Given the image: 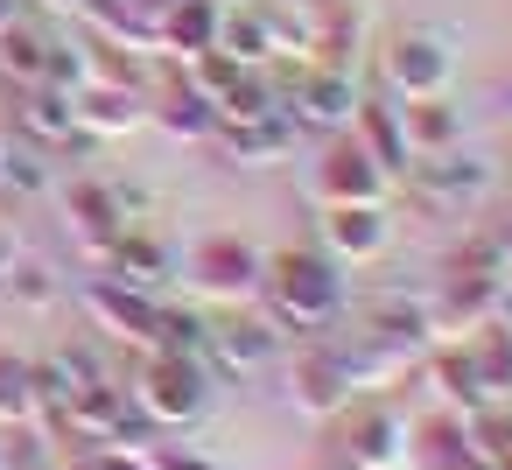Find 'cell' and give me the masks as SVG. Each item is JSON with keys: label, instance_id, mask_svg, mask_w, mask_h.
<instances>
[{"label": "cell", "instance_id": "obj_1", "mask_svg": "<svg viewBox=\"0 0 512 470\" xmlns=\"http://www.w3.org/2000/svg\"><path fill=\"white\" fill-rule=\"evenodd\" d=\"M253 302H260V316H267L281 337H288V330H295V337H323V330L344 316V267H337L323 246H316V253H309V246H302V253L281 246V253H267V274H260V295H253Z\"/></svg>", "mask_w": 512, "mask_h": 470}, {"label": "cell", "instance_id": "obj_2", "mask_svg": "<svg viewBox=\"0 0 512 470\" xmlns=\"http://www.w3.org/2000/svg\"><path fill=\"white\" fill-rule=\"evenodd\" d=\"M127 393H134V407H141L155 428H190V421H204V407H211V365L190 358V351H148Z\"/></svg>", "mask_w": 512, "mask_h": 470}, {"label": "cell", "instance_id": "obj_3", "mask_svg": "<svg viewBox=\"0 0 512 470\" xmlns=\"http://www.w3.org/2000/svg\"><path fill=\"white\" fill-rule=\"evenodd\" d=\"M379 78L393 99H435L456 85V29L442 22H414V29H393L386 50H379Z\"/></svg>", "mask_w": 512, "mask_h": 470}, {"label": "cell", "instance_id": "obj_4", "mask_svg": "<svg viewBox=\"0 0 512 470\" xmlns=\"http://www.w3.org/2000/svg\"><path fill=\"white\" fill-rule=\"evenodd\" d=\"M330 428H337V470H400L407 449H414L407 414L393 400H379V393H365L344 414H330Z\"/></svg>", "mask_w": 512, "mask_h": 470}, {"label": "cell", "instance_id": "obj_5", "mask_svg": "<svg viewBox=\"0 0 512 470\" xmlns=\"http://www.w3.org/2000/svg\"><path fill=\"white\" fill-rule=\"evenodd\" d=\"M183 274H190V288H197L204 302L239 309V302H253V295H260L267 253H260L253 239H239V232H204V239L183 253Z\"/></svg>", "mask_w": 512, "mask_h": 470}, {"label": "cell", "instance_id": "obj_6", "mask_svg": "<svg viewBox=\"0 0 512 470\" xmlns=\"http://www.w3.org/2000/svg\"><path fill=\"white\" fill-rule=\"evenodd\" d=\"M400 183H407V197H414L428 218H456V211H470V204L491 190V162L470 155V148H442V155H414V162L400 169Z\"/></svg>", "mask_w": 512, "mask_h": 470}, {"label": "cell", "instance_id": "obj_7", "mask_svg": "<svg viewBox=\"0 0 512 470\" xmlns=\"http://www.w3.org/2000/svg\"><path fill=\"white\" fill-rule=\"evenodd\" d=\"M274 358H281V330L267 316H239L232 309V316L204 323V365H211V379H253Z\"/></svg>", "mask_w": 512, "mask_h": 470}, {"label": "cell", "instance_id": "obj_8", "mask_svg": "<svg viewBox=\"0 0 512 470\" xmlns=\"http://www.w3.org/2000/svg\"><path fill=\"white\" fill-rule=\"evenodd\" d=\"M316 197L323 204H386L393 197V176L358 148V134H330L323 141V162H316Z\"/></svg>", "mask_w": 512, "mask_h": 470}, {"label": "cell", "instance_id": "obj_9", "mask_svg": "<svg viewBox=\"0 0 512 470\" xmlns=\"http://www.w3.org/2000/svg\"><path fill=\"white\" fill-rule=\"evenodd\" d=\"M295 127H309V134H344L351 127V113H358V78L351 71H337V64H316V71H302L295 78V99L281 106Z\"/></svg>", "mask_w": 512, "mask_h": 470}, {"label": "cell", "instance_id": "obj_10", "mask_svg": "<svg viewBox=\"0 0 512 470\" xmlns=\"http://www.w3.org/2000/svg\"><path fill=\"white\" fill-rule=\"evenodd\" d=\"M316 232H323V253H330L337 267H365V260H379V253L393 246L386 204H323Z\"/></svg>", "mask_w": 512, "mask_h": 470}, {"label": "cell", "instance_id": "obj_11", "mask_svg": "<svg viewBox=\"0 0 512 470\" xmlns=\"http://www.w3.org/2000/svg\"><path fill=\"white\" fill-rule=\"evenodd\" d=\"M15 134H22V141H36V148H50V155L85 148V134H78V92L22 85V99H15Z\"/></svg>", "mask_w": 512, "mask_h": 470}, {"label": "cell", "instance_id": "obj_12", "mask_svg": "<svg viewBox=\"0 0 512 470\" xmlns=\"http://www.w3.org/2000/svg\"><path fill=\"white\" fill-rule=\"evenodd\" d=\"M211 148H218L232 169H274V162L295 148V120H288V113H260V120H218V127H211Z\"/></svg>", "mask_w": 512, "mask_h": 470}, {"label": "cell", "instance_id": "obj_13", "mask_svg": "<svg viewBox=\"0 0 512 470\" xmlns=\"http://www.w3.org/2000/svg\"><path fill=\"white\" fill-rule=\"evenodd\" d=\"M64 225H71V239H78L92 260H106L113 239L127 232V218H120V204H113V183H99V176L64 183Z\"/></svg>", "mask_w": 512, "mask_h": 470}, {"label": "cell", "instance_id": "obj_14", "mask_svg": "<svg viewBox=\"0 0 512 470\" xmlns=\"http://www.w3.org/2000/svg\"><path fill=\"white\" fill-rule=\"evenodd\" d=\"M85 309H92L113 337H127V344H155L162 295H141V288H127V281H113V274H92V281H85Z\"/></svg>", "mask_w": 512, "mask_h": 470}, {"label": "cell", "instance_id": "obj_15", "mask_svg": "<svg viewBox=\"0 0 512 470\" xmlns=\"http://www.w3.org/2000/svg\"><path fill=\"white\" fill-rule=\"evenodd\" d=\"M351 400H358V393H351L344 351H337V344H309V351L295 358V407L316 414V421H330V414H344Z\"/></svg>", "mask_w": 512, "mask_h": 470}, {"label": "cell", "instance_id": "obj_16", "mask_svg": "<svg viewBox=\"0 0 512 470\" xmlns=\"http://www.w3.org/2000/svg\"><path fill=\"white\" fill-rule=\"evenodd\" d=\"M134 127H148V92H134V85H85L78 92V134L85 141H113Z\"/></svg>", "mask_w": 512, "mask_h": 470}, {"label": "cell", "instance_id": "obj_17", "mask_svg": "<svg viewBox=\"0 0 512 470\" xmlns=\"http://www.w3.org/2000/svg\"><path fill=\"white\" fill-rule=\"evenodd\" d=\"M428 372H435V386H442V400H449V414H484V407H498L491 400V386H484V372H477V358H470V344H456V337H442L435 351H428Z\"/></svg>", "mask_w": 512, "mask_h": 470}, {"label": "cell", "instance_id": "obj_18", "mask_svg": "<svg viewBox=\"0 0 512 470\" xmlns=\"http://www.w3.org/2000/svg\"><path fill=\"white\" fill-rule=\"evenodd\" d=\"M351 134H358V148L400 183V169L414 162V148H407V127H400V106L393 99H358V113H351Z\"/></svg>", "mask_w": 512, "mask_h": 470}, {"label": "cell", "instance_id": "obj_19", "mask_svg": "<svg viewBox=\"0 0 512 470\" xmlns=\"http://www.w3.org/2000/svg\"><path fill=\"white\" fill-rule=\"evenodd\" d=\"M218 29H225V0H176V8L155 22V50H176L183 64L218 50Z\"/></svg>", "mask_w": 512, "mask_h": 470}, {"label": "cell", "instance_id": "obj_20", "mask_svg": "<svg viewBox=\"0 0 512 470\" xmlns=\"http://www.w3.org/2000/svg\"><path fill=\"white\" fill-rule=\"evenodd\" d=\"M99 267H106L113 281H127V288H141V295H155V288L169 281V267H176V253H169V246H162L155 232H134V225H127V232L113 239V253H106Z\"/></svg>", "mask_w": 512, "mask_h": 470}, {"label": "cell", "instance_id": "obj_21", "mask_svg": "<svg viewBox=\"0 0 512 470\" xmlns=\"http://www.w3.org/2000/svg\"><path fill=\"white\" fill-rule=\"evenodd\" d=\"M400 127H407V148H414V155H442V148H463V106H456V92H435V99H407V106H400Z\"/></svg>", "mask_w": 512, "mask_h": 470}, {"label": "cell", "instance_id": "obj_22", "mask_svg": "<svg viewBox=\"0 0 512 470\" xmlns=\"http://www.w3.org/2000/svg\"><path fill=\"white\" fill-rule=\"evenodd\" d=\"M148 120H155V127H169V134H183V141H211L218 106H211V99H204L190 78H176V85L148 92Z\"/></svg>", "mask_w": 512, "mask_h": 470}, {"label": "cell", "instance_id": "obj_23", "mask_svg": "<svg viewBox=\"0 0 512 470\" xmlns=\"http://www.w3.org/2000/svg\"><path fill=\"white\" fill-rule=\"evenodd\" d=\"M218 50H225V57H239L246 71H267V57H274L281 43H274V29H267V15H260V0H246V8H225V29H218Z\"/></svg>", "mask_w": 512, "mask_h": 470}, {"label": "cell", "instance_id": "obj_24", "mask_svg": "<svg viewBox=\"0 0 512 470\" xmlns=\"http://www.w3.org/2000/svg\"><path fill=\"white\" fill-rule=\"evenodd\" d=\"M43 57H50V36L29 29L22 15L0 29V78H15V85H43Z\"/></svg>", "mask_w": 512, "mask_h": 470}, {"label": "cell", "instance_id": "obj_25", "mask_svg": "<svg viewBox=\"0 0 512 470\" xmlns=\"http://www.w3.org/2000/svg\"><path fill=\"white\" fill-rule=\"evenodd\" d=\"M0 183H8L15 197H43L50 183H57V169H50V148H36V141H8L0 148Z\"/></svg>", "mask_w": 512, "mask_h": 470}, {"label": "cell", "instance_id": "obj_26", "mask_svg": "<svg viewBox=\"0 0 512 470\" xmlns=\"http://www.w3.org/2000/svg\"><path fill=\"white\" fill-rule=\"evenodd\" d=\"M36 421V379H29V358L0 351V428H29Z\"/></svg>", "mask_w": 512, "mask_h": 470}, {"label": "cell", "instance_id": "obj_27", "mask_svg": "<svg viewBox=\"0 0 512 470\" xmlns=\"http://www.w3.org/2000/svg\"><path fill=\"white\" fill-rule=\"evenodd\" d=\"M0 288H8V302H22V309H50L57 295H64V281H57V267H43V260H15V274L8 281H0Z\"/></svg>", "mask_w": 512, "mask_h": 470}, {"label": "cell", "instance_id": "obj_28", "mask_svg": "<svg viewBox=\"0 0 512 470\" xmlns=\"http://www.w3.org/2000/svg\"><path fill=\"white\" fill-rule=\"evenodd\" d=\"M78 470H155V463H148V449H120V442H99V449H92V456H85Z\"/></svg>", "mask_w": 512, "mask_h": 470}, {"label": "cell", "instance_id": "obj_29", "mask_svg": "<svg viewBox=\"0 0 512 470\" xmlns=\"http://www.w3.org/2000/svg\"><path fill=\"white\" fill-rule=\"evenodd\" d=\"M148 463H155V470H225V463H211L204 449H176V442H155Z\"/></svg>", "mask_w": 512, "mask_h": 470}, {"label": "cell", "instance_id": "obj_30", "mask_svg": "<svg viewBox=\"0 0 512 470\" xmlns=\"http://www.w3.org/2000/svg\"><path fill=\"white\" fill-rule=\"evenodd\" d=\"M15 260H22V239H15V225H0V281L15 274Z\"/></svg>", "mask_w": 512, "mask_h": 470}, {"label": "cell", "instance_id": "obj_31", "mask_svg": "<svg viewBox=\"0 0 512 470\" xmlns=\"http://www.w3.org/2000/svg\"><path fill=\"white\" fill-rule=\"evenodd\" d=\"M484 232H491V239H505V246H512V197H505V204H498V218H491V225H484Z\"/></svg>", "mask_w": 512, "mask_h": 470}, {"label": "cell", "instance_id": "obj_32", "mask_svg": "<svg viewBox=\"0 0 512 470\" xmlns=\"http://www.w3.org/2000/svg\"><path fill=\"white\" fill-rule=\"evenodd\" d=\"M169 8H176V0H134V15H141V22H148V29H155V22H162V15H169Z\"/></svg>", "mask_w": 512, "mask_h": 470}, {"label": "cell", "instance_id": "obj_33", "mask_svg": "<svg viewBox=\"0 0 512 470\" xmlns=\"http://www.w3.org/2000/svg\"><path fill=\"white\" fill-rule=\"evenodd\" d=\"M15 15H22V0H0V29H8Z\"/></svg>", "mask_w": 512, "mask_h": 470}, {"label": "cell", "instance_id": "obj_34", "mask_svg": "<svg viewBox=\"0 0 512 470\" xmlns=\"http://www.w3.org/2000/svg\"><path fill=\"white\" fill-rule=\"evenodd\" d=\"M0 470H8V456H0Z\"/></svg>", "mask_w": 512, "mask_h": 470}, {"label": "cell", "instance_id": "obj_35", "mask_svg": "<svg viewBox=\"0 0 512 470\" xmlns=\"http://www.w3.org/2000/svg\"><path fill=\"white\" fill-rule=\"evenodd\" d=\"M0 148H8V141H0Z\"/></svg>", "mask_w": 512, "mask_h": 470}]
</instances>
